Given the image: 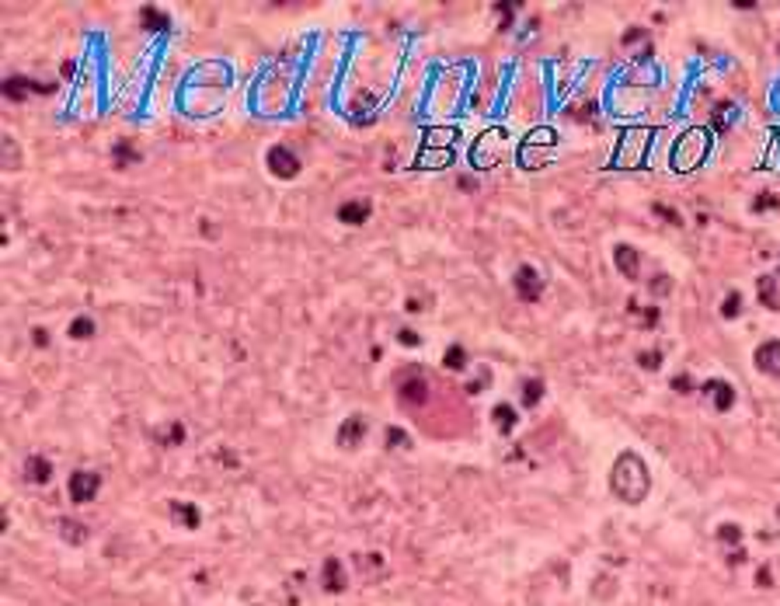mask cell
Returning a JSON list of instances; mask_svg holds the SVG:
<instances>
[{
  "label": "cell",
  "mask_w": 780,
  "mask_h": 606,
  "mask_svg": "<svg viewBox=\"0 0 780 606\" xmlns=\"http://www.w3.org/2000/svg\"><path fill=\"white\" fill-rule=\"evenodd\" d=\"M610 488H613V495L620 502L638 505L648 495V488H651V477H648L645 460L638 453H620L617 464H613V471H610Z\"/></svg>",
  "instance_id": "1"
},
{
  "label": "cell",
  "mask_w": 780,
  "mask_h": 606,
  "mask_svg": "<svg viewBox=\"0 0 780 606\" xmlns=\"http://www.w3.org/2000/svg\"><path fill=\"white\" fill-rule=\"evenodd\" d=\"M707 150H711V133H707V129H689V133L676 143L672 160H676L679 171H689V167H697V164L707 157Z\"/></svg>",
  "instance_id": "2"
},
{
  "label": "cell",
  "mask_w": 780,
  "mask_h": 606,
  "mask_svg": "<svg viewBox=\"0 0 780 606\" xmlns=\"http://www.w3.org/2000/svg\"><path fill=\"white\" fill-rule=\"evenodd\" d=\"M515 293H519V300H526V303H533V300L544 296V279H540V272L533 265H519V272H515Z\"/></svg>",
  "instance_id": "3"
},
{
  "label": "cell",
  "mask_w": 780,
  "mask_h": 606,
  "mask_svg": "<svg viewBox=\"0 0 780 606\" xmlns=\"http://www.w3.org/2000/svg\"><path fill=\"white\" fill-rule=\"evenodd\" d=\"M66 488H70V498L73 502H91L98 495V488H102V477L95 471H73Z\"/></svg>",
  "instance_id": "4"
},
{
  "label": "cell",
  "mask_w": 780,
  "mask_h": 606,
  "mask_svg": "<svg viewBox=\"0 0 780 606\" xmlns=\"http://www.w3.org/2000/svg\"><path fill=\"white\" fill-rule=\"evenodd\" d=\"M269 167L276 178H296L300 175V160L289 146H272L269 150Z\"/></svg>",
  "instance_id": "5"
},
{
  "label": "cell",
  "mask_w": 780,
  "mask_h": 606,
  "mask_svg": "<svg viewBox=\"0 0 780 606\" xmlns=\"http://www.w3.org/2000/svg\"><path fill=\"white\" fill-rule=\"evenodd\" d=\"M645 143H648V133H645V129H631V133L624 136L620 150H617V164H620V167L638 164V160H641V153H645Z\"/></svg>",
  "instance_id": "6"
},
{
  "label": "cell",
  "mask_w": 780,
  "mask_h": 606,
  "mask_svg": "<svg viewBox=\"0 0 780 606\" xmlns=\"http://www.w3.org/2000/svg\"><path fill=\"white\" fill-rule=\"evenodd\" d=\"M363 436H366V418H363V415H352V418H345L341 428H338V446L356 450Z\"/></svg>",
  "instance_id": "7"
},
{
  "label": "cell",
  "mask_w": 780,
  "mask_h": 606,
  "mask_svg": "<svg viewBox=\"0 0 780 606\" xmlns=\"http://www.w3.org/2000/svg\"><path fill=\"white\" fill-rule=\"evenodd\" d=\"M4 98H11V102H21L28 91H39V95H49L53 91V84H32L28 77H11V80H4Z\"/></svg>",
  "instance_id": "8"
},
{
  "label": "cell",
  "mask_w": 780,
  "mask_h": 606,
  "mask_svg": "<svg viewBox=\"0 0 780 606\" xmlns=\"http://www.w3.org/2000/svg\"><path fill=\"white\" fill-rule=\"evenodd\" d=\"M756 366L766 377H780V341H763L756 349Z\"/></svg>",
  "instance_id": "9"
},
{
  "label": "cell",
  "mask_w": 780,
  "mask_h": 606,
  "mask_svg": "<svg viewBox=\"0 0 780 606\" xmlns=\"http://www.w3.org/2000/svg\"><path fill=\"white\" fill-rule=\"evenodd\" d=\"M704 394H711V401H714L718 411H732V404H735V387L728 380H707L704 384Z\"/></svg>",
  "instance_id": "10"
},
{
  "label": "cell",
  "mask_w": 780,
  "mask_h": 606,
  "mask_svg": "<svg viewBox=\"0 0 780 606\" xmlns=\"http://www.w3.org/2000/svg\"><path fill=\"white\" fill-rule=\"evenodd\" d=\"M613 262H617V269L627 276V279H638V269H641V254L631 247V244H617L613 247Z\"/></svg>",
  "instance_id": "11"
},
{
  "label": "cell",
  "mask_w": 780,
  "mask_h": 606,
  "mask_svg": "<svg viewBox=\"0 0 780 606\" xmlns=\"http://www.w3.org/2000/svg\"><path fill=\"white\" fill-rule=\"evenodd\" d=\"M370 213H373V206H370L366 199H352V202H345V206L338 209V220L349 223V227H359V223L370 220Z\"/></svg>",
  "instance_id": "12"
},
{
  "label": "cell",
  "mask_w": 780,
  "mask_h": 606,
  "mask_svg": "<svg viewBox=\"0 0 780 606\" xmlns=\"http://www.w3.org/2000/svg\"><path fill=\"white\" fill-rule=\"evenodd\" d=\"M321 585H324L327 592H341L345 585H349V582H345V568H341L338 558H327V561H324V568H321Z\"/></svg>",
  "instance_id": "13"
},
{
  "label": "cell",
  "mask_w": 780,
  "mask_h": 606,
  "mask_svg": "<svg viewBox=\"0 0 780 606\" xmlns=\"http://www.w3.org/2000/svg\"><path fill=\"white\" fill-rule=\"evenodd\" d=\"M25 477H28L32 484H46V481L53 477V464H49L46 457H39V453H35V457H28V460H25Z\"/></svg>",
  "instance_id": "14"
},
{
  "label": "cell",
  "mask_w": 780,
  "mask_h": 606,
  "mask_svg": "<svg viewBox=\"0 0 780 606\" xmlns=\"http://www.w3.org/2000/svg\"><path fill=\"white\" fill-rule=\"evenodd\" d=\"M140 25L146 28V32H167L171 28V18L164 15V11H157V8H140Z\"/></svg>",
  "instance_id": "15"
},
{
  "label": "cell",
  "mask_w": 780,
  "mask_h": 606,
  "mask_svg": "<svg viewBox=\"0 0 780 606\" xmlns=\"http://www.w3.org/2000/svg\"><path fill=\"white\" fill-rule=\"evenodd\" d=\"M171 515H175L182 527H189V530H196V527L202 523L199 509H196V505H185V502H171Z\"/></svg>",
  "instance_id": "16"
},
{
  "label": "cell",
  "mask_w": 780,
  "mask_h": 606,
  "mask_svg": "<svg viewBox=\"0 0 780 606\" xmlns=\"http://www.w3.org/2000/svg\"><path fill=\"white\" fill-rule=\"evenodd\" d=\"M425 397H428V387H425L421 377L401 384V401H404V404H425Z\"/></svg>",
  "instance_id": "17"
},
{
  "label": "cell",
  "mask_w": 780,
  "mask_h": 606,
  "mask_svg": "<svg viewBox=\"0 0 780 606\" xmlns=\"http://www.w3.org/2000/svg\"><path fill=\"white\" fill-rule=\"evenodd\" d=\"M491 422H495V428L502 432V436H508V432L515 428V411L508 404H495L491 408Z\"/></svg>",
  "instance_id": "18"
},
{
  "label": "cell",
  "mask_w": 780,
  "mask_h": 606,
  "mask_svg": "<svg viewBox=\"0 0 780 606\" xmlns=\"http://www.w3.org/2000/svg\"><path fill=\"white\" fill-rule=\"evenodd\" d=\"M59 533L66 544H84L88 540V527H80L77 519H59Z\"/></svg>",
  "instance_id": "19"
},
{
  "label": "cell",
  "mask_w": 780,
  "mask_h": 606,
  "mask_svg": "<svg viewBox=\"0 0 780 606\" xmlns=\"http://www.w3.org/2000/svg\"><path fill=\"white\" fill-rule=\"evenodd\" d=\"M450 160H453V150H432V146H425V153H421L418 164H425V167H439V164H450Z\"/></svg>",
  "instance_id": "20"
},
{
  "label": "cell",
  "mask_w": 780,
  "mask_h": 606,
  "mask_svg": "<svg viewBox=\"0 0 780 606\" xmlns=\"http://www.w3.org/2000/svg\"><path fill=\"white\" fill-rule=\"evenodd\" d=\"M540 397H544V380H526L523 384V404L526 408H537Z\"/></svg>",
  "instance_id": "21"
},
{
  "label": "cell",
  "mask_w": 780,
  "mask_h": 606,
  "mask_svg": "<svg viewBox=\"0 0 780 606\" xmlns=\"http://www.w3.org/2000/svg\"><path fill=\"white\" fill-rule=\"evenodd\" d=\"M443 366H446V370H464V366H467V352H464V345H450L446 356H443Z\"/></svg>",
  "instance_id": "22"
},
{
  "label": "cell",
  "mask_w": 780,
  "mask_h": 606,
  "mask_svg": "<svg viewBox=\"0 0 780 606\" xmlns=\"http://www.w3.org/2000/svg\"><path fill=\"white\" fill-rule=\"evenodd\" d=\"M112 157H115V164H122V167H126V164H136V160H140V153H136V150H133V146H129L126 140L112 146Z\"/></svg>",
  "instance_id": "23"
},
{
  "label": "cell",
  "mask_w": 780,
  "mask_h": 606,
  "mask_svg": "<svg viewBox=\"0 0 780 606\" xmlns=\"http://www.w3.org/2000/svg\"><path fill=\"white\" fill-rule=\"evenodd\" d=\"M91 334H95V321H91V317H73L70 338H91Z\"/></svg>",
  "instance_id": "24"
},
{
  "label": "cell",
  "mask_w": 780,
  "mask_h": 606,
  "mask_svg": "<svg viewBox=\"0 0 780 606\" xmlns=\"http://www.w3.org/2000/svg\"><path fill=\"white\" fill-rule=\"evenodd\" d=\"M356 568H359V571H370V568H373V571L380 575V571H383V558H380V554H356Z\"/></svg>",
  "instance_id": "25"
},
{
  "label": "cell",
  "mask_w": 780,
  "mask_h": 606,
  "mask_svg": "<svg viewBox=\"0 0 780 606\" xmlns=\"http://www.w3.org/2000/svg\"><path fill=\"white\" fill-rule=\"evenodd\" d=\"M638 366H641V370H658V366H662V352H658V349L641 352V356H638Z\"/></svg>",
  "instance_id": "26"
},
{
  "label": "cell",
  "mask_w": 780,
  "mask_h": 606,
  "mask_svg": "<svg viewBox=\"0 0 780 606\" xmlns=\"http://www.w3.org/2000/svg\"><path fill=\"white\" fill-rule=\"evenodd\" d=\"M387 446H397V450L411 446V443H408V432H404V428H397V425H394V428H387Z\"/></svg>",
  "instance_id": "27"
},
{
  "label": "cell",
  "mask_w": 780,
  "mask_h": 606,
  "mask_svg": "<svg viewBox=\"0 0 780 606\" xmlns=\"http://www.w3.org/2000/svg\"><path fill=\"white\" fill-rule=\"evenodd\" d=\"M780 206V199L773 196V192H763L756 202H752V213H766V209H777Z\"/></svg>",
  "instance_id": "28"
},
{
  "label": "cell",
  "mask_w": 780,
  "mask_h": 606,
  "mask_svg": "<svg viewBox=\"0 0 780 606\" xmlns=\"http://www.w3.org/2000/svg\"><path fill=\"white\" fill-rule=\"evenodd\" d=\"M651 213H655V216H662V220H669V223H676V227L683 223V216H679V213H676L672 206H662V202H655V206H651Z\"/></svg>",
  "instance_id": "29"
},
{
  "label": "cell",
  "mask_w": 780,
  "mask_h": 606,
  "mask_svg": "<svg viewBox=\"0 0 780 606\" xmlns=\"http://www.w3.org/2000/svg\"><path fill=\"white\" fill-rule=\"evenodd\" d=\"M759 296H763L766 307H777V300H773V279H770V276L759 279Z\"/></svg>",
  "instance_id": "30"
},
{
  "label": "cell",
  "mask_w": 780,
  "mask_h": 606,
  "mask_svg": "<svg viewBox=\"0 0 780 606\" xmlns=\"http://www.w3.org/2000/svg\"><path fill=\"white\" fill-rule=\"evenodd\" d=\"M739 310H742V296H739V293H728V300L721 303V314H725V317H735Z\"/></svg>",
  "instance_id": "31"
},
{
  "label": "cell",
  "mask_w": 780,
  "mask_h": 606,
  "mask_svg": "<svg viewBox=\"0 0 780 606\" xmlns=\"http://www.w3.org/2000/svg\"><path fill=\"white\" fill-rule=\"evenodd\" d=\"M732 119H735V105H725V108H718V112H714V126H718V129H721V126L728 129V122H732Z\"/></svg>",
  "instance_id": "32"
},
{
  "label": "cell",
  "mask_w": 780,
  "mask_h": 606,
  "mask_svg": "<svg viewBox=\"0 0 780 606\" xmlns=\"http://www.w3.org/2000/svg\"><path fill=\"white\" fill-rule=\"evenodd\" d=\"M651 293H655V296L672 293V279H669V276H655V279H651Z\"/></svg>",
  "instance_id": "33"
},
{
  "label": "cell",
  "mask_w": 780,
  "mask_h": 606,
  "mask_svg": "<svg viewBox=\"0 0 780 606\" xmlns=\"http://www.w3.org/2000/svg\"><path fill=\"white\" fill-rule=\"evenodd\" d=\"M739 537H742V530L735 527V523H728V527H721L718 530V540H728V544H739Z\"/></svg>",
  "instance_id": "34"
},
{
  "label": "cell",
  "mask_w": 780,
  "mask_h": 606,
  "mask_svg": "<svg viewBox=\"0 0 780 606\" xmlns=\"http://www.w3.org/2000/svg\"><path fill=\"white\" fill-rule=\"evenodd\" d=\"M178 443H185V425H171V446H178Z\"/></svg>",
  "instance_id": "35"
},
{
  "label": "cell",
  "mask_w": 780,
  "mask_h": 606,
  "mask_svg": "<svg viewBox=\"0 0 780 606\" xmlns=\"http://www.w3.org/2000/svg\"><path fill=\"white\" fill-rule=\"evenodd\" d=\"M672 390H679V394H689V390H693L689 377H676V380H672Z\"/></svg>",
  "instance_id": "36"
},
{
  "label": "cell",
  "mask_w": 780,
  "mask_h": 606,
  "mask_svg": "<svg viewBox=\"0 0 780 606\" xmlns=\"http://www.w3.org/2000/svg\"><path fill=\"white\" fill-rule=\"evenodd\" d=\"M32 338H35V345H46V341H49V334H46L42 328H35V331H32Z\"/></svg>",
  "instance_id": "37"
},
{
  "label": "cell",
  "mask_w": 780,
  "mask_h": 606,
  "mask_svg": "<svg viewBox=\"0 0 780 606\" xmlns=\"http://www.w3.org/2000/svg\"><path fill=\"white\" fill-rule=\"evenodd\" d=\"M401 341H404V345H418V334H415V331H401Z\"/></svg>",
  "instance_id": "38"
},
{
  "label": "cell",
  "mask_w": 780,
  "mask_h": 606,
  "mask_svg": "<svg viewBox=\"0 0 780 606\" xmlns=\"http://www.w3.org/2000/svg\"><path fill=\"white\" fill-rule=\"evenodd\" d=\"M777 519H780V505H777Z\"/></svg>",
  "instance_id": "39"
}]
</instances>
